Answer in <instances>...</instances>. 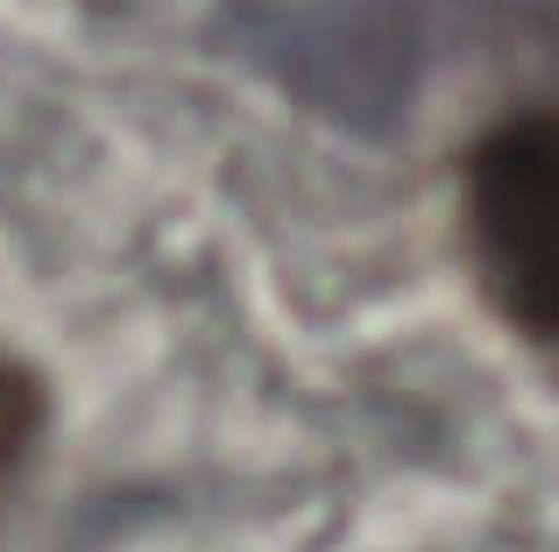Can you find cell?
I'll use <instances>...</instances> for the list:
<instances>
[{"label":"cell","instance_id":"cell-2","mask_svg":"<svg viewBox=\"0 0 559 552\" xmlns=\"http://www.w3.org/2000/svg\"><path fill=\"white\" fill-rule=\"evenodd\" d=\"M28 432H36V389L14 369H0V496H8L14 468H22V454H28Z\"/></svg>","mask_w":559,"mask_h":552},{"label":"cell","instance_id":"cell-1","mask_svg":"<svg viewBox=\"0 0 559 552\" xmlns=\"http://www.w3.org/2000/svg\"><path fill=\"white\" fill-rule=\"evenodd\" d=\"M461 220L496 312L559 347V99L510 113L461 170Z\"/></svg>","mask_w":559,"mask_h":552}]
</instances>
